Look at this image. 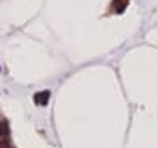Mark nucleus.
Wrapping results in <instances>:
<instances>
[{
	"label": "nucleus",
	"instance_id": "1",
	"mask_svg": "<svg viewBox=\"0 0 157 148\" xmlns=\"http://www.w3.org/2000/svg\"><path fill=\"white\" fill-rule=\"evenodd\" d=\"M49 96H51L49 91H40V92H37V94L33 96L35 105H39V106H44V105H47V101H49Z\"/></svg>",
	"mask_w": 157,
	"mask_h": 148
}]
</instances>
